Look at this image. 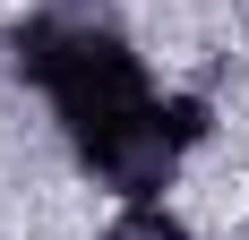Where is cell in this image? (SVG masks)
Returning a JSON list of instances; mask_svg holds the SVG:
<instances>
[{
	"mask_svg": "<svg viewBox=\"0 0 249 240\" xmlns=\"http://www.w3.org/2000/svg\"><path fill=\"white\" fill-rule=\"evenodd\" d=\"M9 60H18V77L52 103V120H60L69 154L103 146L129 112H138V103L163 95L112 17H60V9H35V17L9 34Z\"/></svg>",
	"mask_w": 249,
	"mask_h": 240,
	"instance_id": "cell-1",
	"label": "cell"
},
{
	"mask_svg": "<svg viewBox=\"0 0 249 240\" xmlns=\"http://www.w3.org/2000/svg\"><path fill=\"white\" fill-rule=\"evenodd\" d=\"M95 240H198V232H189V223H180L163 197H138V206H121V215L103 223Z\"/></svg>",
	"mask_w": 249,
	"mask_h": 240,
	"instance_id": "cell-2",
	"label": "cell"
}]
</instances>
